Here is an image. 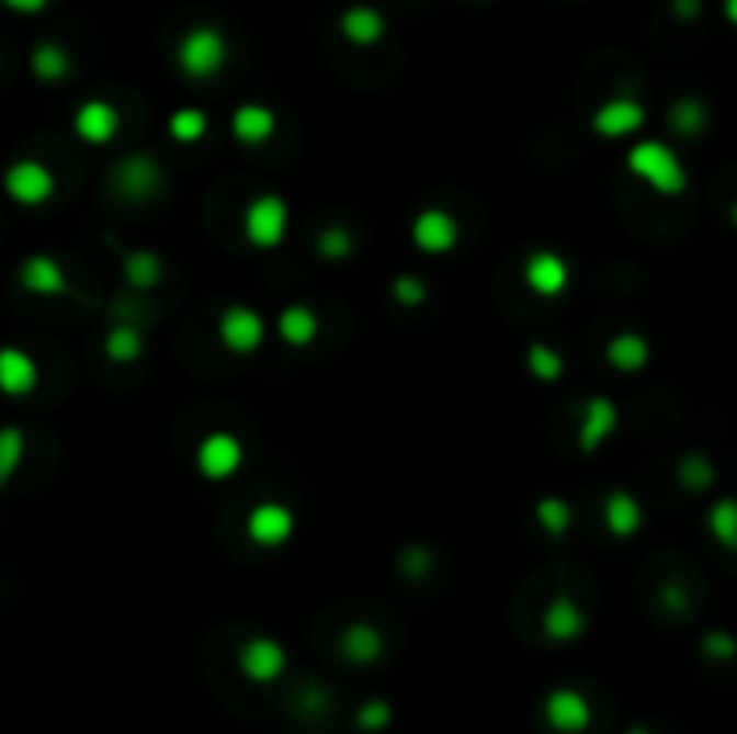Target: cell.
Segmentation results:
<instances>
[{
	"mask_svg": "<svg viewBox=\"0 0 737 734\" xmlns=\"http://www.w3.org/2000/svg\"><path fill=\"white\" fill-rule=\"evenodd\" d=\"M227 58H230V47L216 25H191L177 44V69L195 83H205L224 72Z\"/></svg>",
	"mask_w": 737,
	"mask_h": 734,
	"instance_id": "7a4b0ae2",
	"label": "cell"
},
{
	"mask_svg": "<svg viewBox=\"0 0 737 734\" xmlns=\"http://www.w3.org/2000/svg\"><path fill=\"white\" fill-rule=\"evenodd\" d=\"M166 131H170V137L177 140V145H199V140L209 134V115H205L202 109H177L170 115V123H166Z\"/></svg>",
	"mask_w": 737,
	"mask_h": 734,
	"instance_id": "836d02e7",
	"label": "cell"
},
{
	"mask_svg": "<svg viewBox=\"0 0 737 734\" xmlns=\"http://www.w3.org/2000/svg\"><path fill=\"white\" fill-rule=\"evenodd\" d=\"M543 716L547 724L562 734H579L590 724V702L583 699V691L576 688H554L543 702Z\"/></svg>",
	"mask_w": 737,
	"mask_h": 734,
	"instance_id": "d6986e66",
	"label": "cell"
},
{
	"mask_svg": "<svg viewBox=\"0 0 737 734\" xmlns=\"http://www.w3.org/2000/svg\"><path fill=\"white\" fill-rule=\"evenodd\" d=\"M295 511L284 505V500H260L252 505L249 519H245V537L252 540L256 547L263 551H277L295 537Z\"/></svg>",
	"mask_w": 737,
	"mask_h": 734,
	"instance_id": "52a82bcc",
	"label": "cell"
},
{
	"mask_svg": "<svg viewBox=\"0 0 737 734\" xmlns=\"http://www.w3.org/2000/svg\"><path fill=\"white\" fill-rule=\"evenodd\" d=\"M241 465H245V443L227 429L202 436V443L195 447V468L202 479H209V483L230 479V475L241 472Z\"/></svg>",
	"mask_w": 737,
	"mask_h": 734,
	"instance_id": "8992f818",
	"label": "cell"
},
{
	"mask_svg": "<svg viewBox=\"0 0 737 734\" xmlns=\"http://www.w3.org/2000/svg\"><path fill=\"white\" fill-rule=\"evenodd\" d=\"M533 519H536V526L547 537H565L568 530H572V522H576V511H572V500H565V497H558V494H547V497H540L536 500V508H533Z\"/></svg>",
	"mask_w": 737,
	"mask_h": 734,
	"instance_id": "83f0119b",
	"label": "cell"
},
{
	"mask_svg": "<svg viewBox=\"0 0 737 734\" xmlns=\"http://www.w3.org/2000/svg\"><path fill=\"white\" fill-rule=\"evenodd\" d=\"M320 335V317L309 303H288L277 314V339L288 350H309Z\"/></svg>",
	"mask_w": 737,
	"mask_h": 734,
	"instance_id": "44dd1931",
	"label": "cell"
},
{
	"mask_svg": "<svg viewBox=\"0 0 737 734\" xmlns=\"http://www.w3.org/2000/svg\"><path fill=\"white\" fill-rule=\"evenodd\" d=\"M677 15L680 19H698L702 15V0H677Z\"/></svg>",
	"mask_w": 737,
	"mask_h": 734,
	"instance_id": "60d3db41",
	"label": "cell"
},
{
	"mask_svg": "<svg viewBox=\"0 0 737 734\" xmlns=\"http://www.w3.org/2000/svg\"><path fill=\"white\" fill-rule=\"evenodd\" d=\"M55 188L58 180L41 159H15L4 170V195L22 210H41V205L55 199Z\"/></svg>",
	"mask_w": 737,
	"mask_h": 734,
	"instance_id": "5b68a950",
	"label": "cell"
},
{
	"mask_svg": "<svg viewBox=\"0 0 737 734\" xmlns=\"http://www.w3.org/2000/svg\"><path fill=\"white\" fill-rule=\"evenodd\" d=\"M644 123H648V109L630 94H615L601 101L598 112L590 115V131L601 140H626L633 134H640Z\"/></svg>",
	"mask_w": 737,
	"mask_h": 734,
	"instance_id": "9c48e42d",
	"label": "cell"
},
{
	"mask_svg": "<svg viewBox=\"0 0 737 734\" xmlns=\"http://www.w3.org/2000/svg\"><path fill=\"white\" fill-rule=\"evenodd\" d=\"M342 655L353 666H371V663H378L382 659V652H385V637H382V630L378 626H371V623H349L345 630H342Z\"/></svg>",
	"mask_w": 737,
	"mask_h": 734,
	"instance_id": "cb8c5ba5",
	"label": "cell"
},
{
	"mask_svg": "<svg viewBox=\"0 0 737 734\" xmlns=\"http://www.w3.org/2000/svg\"><path fill=\"white\" fill-rule=\"evenodd\" d=\"M587 609L576 598L554 595L543 609V637L554 641V645H568V641H579L587 634Z\"/></svg>",
	"mask_w": 737,
	"mask_h": 734,
	"instance_id": "e0dca14e",
	"label": "cell"
},
{
	"mask_svg": "<svg viewBox=\"0 0 737 734\" xmlns=\"http://www.w3.org/2000/svg\"><path fill=\"white\" fill-rule=\"evenodd\" d=\"M41 385V368L36 360L19 350V346H0V393L11 400H22Z\"/></svg>",
	"mask_w": 737,
	"mask_h": 734,
	"instance_id": "ac0fdd59",
	"label": "cell"
},
{
	"mask_svg": "<svg viewBox=\"0 0 737 734\" xmlns=\"http://www.w3.org/2000/svg\"><path fill=\"white\" fill-rule=\"evenodd\" d=\"M356 252V241H353V235H349L345 227H325L317 235V256L320 260H328V263H345L349 256Z\"/></svg>",
	"mask_w": 737,
	"mask_h": 734,
	"instance_id": "e575fe53",
	"label": "cell"
},
{
	"mask_svg": "<svg viewBox=\"0 0 737 734\" xmlns=\"http://www.w3.org/2000/svg\"><path fill=\"white\" fill-rule=\"evenodd\" d=\"M568 278H572V270H568L565 256L554 252V249H540L525 260L522 267V281L525 289L540 295V300H558L568 289Z\"/></svg>",
	"mask_w": 737,
	"mask_h": 734,
	"instance_id": "5bb4252c",
	"label": "cell"
},
{
	"mask_svg": "<svg viewBox=\"0 0 737 734\" xmlns=\"http://www.w3.org/2000/svg\"><path fill=\"white\" fill-rule=\"evenodd\" d=\"M662 605L669 612H688V595H683L677 584H666L662 587Z\"/></svg>",
	"mask_w": 737,
	"mask_h": 734,
	"instance_id": "ab89813d",
	"label": "cell"
},
{
	"mask_svg": "<svg viewBox=\"0 0 737 734\" xmlns=\"http://www.w3.org/2000/svg\"><path fill=\"white\" fill-rule=\"evenodd\" d=\"M615 432H619V404L612 396H590L583 410H579V429H576L579 450L583 454H598Z\"/></svg>",
	"mask_w": 737,
	"mask_h": 734,
	"instance_id": "4fadbf2b",
	"label": "cell"
},
{
	"mask_svg": "<svg viewBox=\"0 0 737 734\" xmlns=\"http://www.w3.org/2000/svg\"><path fill=\"white\" fill-rule=\"evenodd\" d=\"M719 8H723V19H727L734 30H737V0H723Z\"/></svg>",
	"mask_w": 737,
	"mask_h": 734,
	"instance_id": "b9f144b4",
	"label": "cell"
},
{
	"mask_svg": "<svg viewBox=\"0 0 737 734\" xmlns=\"http://www.w3.org/2000/svg\"><path fill=\"white\" fill-rule=\"evenodd\" d=\"M705 526H708V533H713V540L723 551L737 555V497L713 500V508H708V515H705Z\"/></svg>",
	"mask_w": 737,
	"mask_h": 734,
	"instance_id": "f1b7e54d",
	"label": "cell"
},
{
	"mask_svg": "<svg viewBox=\"0 0 737 734\" xmlns=\"http://www.w3.org/2000/svg\"><path fill=\"white\" fill-rule=\"evenodd\" d=\"M238 669L245 680H252V685H274L284 669H288V652H284L281 641L267 637V634L249 637L238 648Z\"/></svg>",
	"mask_w": 737,
	"mask_h": 734,
	"instance_id": "8fae6325",
	"label": "cell"
},
{
	"mask_svg": "<svg viewBox=\"0 0 737 734\" xmlns=\"http://www.w3.org/2000/svg\"><path fill=\"white\" fill-rule=\"evenodd\" d=\"M216 339L235 357L260 353L267 342V317L249 303H230L216 320Z\"/></svg>",
	"mask_w": 737,
	"mask_h": 734,
	"instance_id": "277c9868",
	"label": "cell"
},
{
	"mask_svg": "<svg viewBox=\"0 0 737 734\" xmlns=\"http://www.w3.org/2000/svg\"><path fill=\"white\" fill-rule=\"evenodd\" d=\"M389 292L399 306H407V310H418V306H424V300H429V285H424L418 274H396Z\"/></svg>",
	"mask_w": 737,
	"mask_h": 734,
	"instance_id": "d590c367",
	"label": "cell"
},
{
	"mask_svg": "<svg viewBox=\"0 0 737 734\" xmlns=\"http://www.w3.org/2000/svg\"><path fill=\"white\" fill-rule=\"evenodd\" d=\"M112 188L120 191L126 202H151L162 188V166L151 151H137L126 156L112 173Z\"/></svg>",
	"mask_w": 737,
	"mask_h": 734,
	"instance_id": "30bf717a",
	"label": "cell"
},
{
	"mask_svg": "<svg viewBox=\"0 0 737 734\" xmlns=\"http://www.w3.org/2000/svg\"><path fill=\"white\" fill-rule=\"evenodd\" d=\"M604 530L612 533L615 540H630L640 533L644 526V508L640 500L626 494V489H612V494L604 497Z\"/></svg>",
	"mask_w": 737,
	"mask_h": 734,
	"instance_id": "603a6c76",
	"label": "cell"
},
{
	"mask_svg": "<svg viewBox=\"0 0 737 734\" xmlns=\"http://www.w3.org/2000/svg\"><path fill=\"white\" fill-rule=\"evenodd\" d=\"M385 15L378 8H367V4H353V8H345L342 15H339V33H342V41L345 44H353V47H374V44H382L385 41Z\"/></svg>",
	"mask_w": 737,
	"mask_h": 734,
	"instance_id": "7402d4cb",
	"label": "cell"
},
{
	"mask_svg": "<svg viewBox=\"0 0 737 734\" xmlns=\"http://www.w3.org/2000/svg\"><path fill=\"white\" fill-rule=\"evenodd\" d=\"M0 8L15 11V15H44L50 0H0Z\"/></svg>",
	"mask_w": 737,
	"mask_h": 734,
	"instance_id": "f35d334b",
	"label": "cell"
},
{
	"mask_svg": "<svg viewBox=\"0 0 737 734\" xmlns=\"http://www.w3.org/2000/svg\"><path fill=\"white\" fill-rule=\"evenodd\" d=\"M677 479L683 489H691V494H705V489L716 483V465L702 454V450H691V454L680 458Z\"/></svg>",
	"mask_w": 737,
	"mask_h": 734,
	"instance_id": "1f68e13d",
	"label": "cell"
},
{
	"mask_svg": "<svg viewBox=\"0 0 737 734\" xmlns=\"http://www.w3.org/2000/svg\"><path fill=\"white\" fill-rule=\"evenodd\" d=\"M702 652L716 663H730V659H737V641L727 634V630H713V634L702 637Z\"/></svg>",
	"mask_w": 737,
	"mask_h": 734,
	"instance_id": "8d00e7d4",
	"label": "cell"
},
{
	"mask_svg": "<svg viewBox=\"0 0 737 734\" xmlns=\"http://www.w3.org/2000/svg\"><path fill=\"white\" fill-rule=\"evenodd\" d=\"M730 224H734V230H737V202L730 205Z\"/></svg>",
	"mask_w": 737,
	"mask_h": 734,
	"instance_id": "7bdbcfd3",
	"label": "cell"
},
{
	"mask_svg": "<svg viewBox=\"0 0 737 734\" xmlns=\"http://www.w3.org/2000/svg\"><path fill=\"white\" fill-rule=\"evenodd\" d=\"M30 69H33V76H36V80H41V83H61V80H66V76L72 72V58H69V50L61 47V44L44 41V44H36V47H33Z\"/></svg>",
	"mask_w": 737,
	"mask_h": 734,
	"instance_id": "4316f807",
	"label": "cell"
},
{
	"mask_svg": "<svg viewBox=\"0 0 737 734\" xmlns=\"http://www.w3.org/2000/svg\"><path fill=\"white\" fill-rule=\"evenodd\" d=\"M123 278H126V285L137 289V292H155V289L162 285V278H166L162 256L151 252V249H131V252H123Z\"/></svg>",
	"mask_w": 737,
	"mask_h": 734,
	"instance_id": "d4e9b609",
	"label": "cell"
},
{
	"mask_svg": "<svg viewBox=\"0 0 737 734\" xmlns=\"http://www.w3.org/2000/svg\"><path fill=\"white\" fill-rule=\"evenodd\" d=\"M410 241H413V249L424 252V256H450L461 241L457 216L450 210H443V205H429V210H421L418 216H413Z\"/></svg>",
	"mask_w": 737,
	"mask_h": 734,
	"instance_id": "ba28073f",
	"label": "cell"
},
{
	"mask_svg": "<svg viewBox=\"0 0 737 734\" xmlns=\"http://www.w3.org/2000/svg\"><path fill=\"white\" fill-rule=\"evenodd\" d=\"M604 360L619 375H640V371L651 364V342L644 339L640 331H619L608 339Z\"/></svg>",
	"mask_w": 737,
	"mask_h": 734,
	"instance_id": "ffe728a7",
	"label": "cell"
},
{
	"mask_svg": "<svg viewBox=\"0 0 737 734\" xmlns=\"http://www.w3.org/2000/svg\"><path fill=\"white\" fill-rule=\"evenodd\" d=\"M22 461H25V432L19 425H4L0 429V489L15 479Z\"/></svg>",
	"mask_w": 737,
	"mask_h": 734,
	"instance_id": "d6a6232c",
	"label": "cell"
},
{
	"mask_svg": "<svg viewBox=\"0 0 737 734\" xmlns=\"http://www.w3.org/2000/svg\"><path fill=\"white\" fill-rule=\"evenodd\" d=\"M19 289L36 295V300H55V295H69V274L55 256L47 252H33L30 260H22L19 267Z\"/></svg>",
	"mask_w": 737,
	"mask_h": 734,
	"instance_id": "9a60e30c",
	"label": "cell"
},
{
	"mask_svg": "<svg viewBox=\"0 0 737 734\" xmlns=\"http://www.w3.org/2000/svg\"><path fill=\"white\" fill-rule=\"evenodd\" d=\"M277 134V115L263 101H245L235 112H230V137L238 140L241 148H263Z\"/></svg>",
	"mask_w": 737,
	"mask_h": 734,
	"instance_id": "2e32d148",
	"label": "cell"
},
{
	"mask_svg": "<svg viewBox=\"0 0 737 734\" xmlns=\"http://www.w3.org/2000/svg\"><path fill=\"white\" fill-rule=\"evenodd\" d=\"M708 126V109H705V101H698V98H680V101H672V109H669V131L677 134V137H698Z\"/></svg>",
	"mask_w": 737,
	"mask_h": 734,
	"instance_id": "4dcf8cb0",
	"label": "cell"
},
{
	"mask_svg": "<svg viewBox=\"0 0 737 734\" xmlns=\"http://www.w3.org/2000/svg\"><path fill=\"white\" fill-rule=\"evenodd\" d=\"M630 734H648V731H644V727H633Z\"/></svg>",
	"mask_w": 737,
	"mask_h": 734,
	"instance_id": "ee69618b",
	"label": "cell"
},
{
	"mask_svg": "<svg viewBox=\"0 0 737 734\" xmlns=\"http://www.w3.org/2000/svg\"><path fill=\"white\" fill-rule=\"evenodd\" d=\"M360 727H367V731H378V727H385L393 720V710H389V702H382V699H374V702H367V705H360Z\"/></svg>",
	"mask_w": 737,
	"mask_h": 734,
	"instance_id": "74e56055",
	"label": "cell"
},
{
	"mask_svg": "<svg viewBox=\"0 0 737 734\" xmlns=\"http://www.w3.org/2000/svg\"><path fill=\"white\" fill-rule=\"evenodd\" d=\"M120 131H123V115L105 98H87L72 115V134L90 148L112 145V140L120 137Z\"/></svg>",
	"mask_w": 737,
	"mask_h": 734,
	"instance_id": "7c38bea8",
	"label": "cell"
},
{
	"mask_svg": "<svg viewBox=\"0 0 737 734\" xmlns=\"http://www.w3.org/2000/svg\"><path fill=\"white\" fill-rule=\"evenodd\" d=\"M525 371L540 385H554V382H562V375H565V357L554 350L551 342H533L525 350Z\"/></svg>",
	"mask_w": 737,
	"mask_h": 734,
	"instance_id": "f546056e",
	"label": "cell"
},
{
	"mask_svg": "<svg viewBox=\"0 0 737 734\" xmlns=\"http://www.w3.org/2000/svg\"><path fill=\"white\" fill-rule=\"evenodd\" d=\"M101 350H105L112 364H134V360L145 357V331L131 325V320H115V325L105 331Z\"/></svg>",
	"mask_w": 737,
	"mask_h": 734,
	"instance_id": "484cf974",
	"label": "cell"
},
{
	"mask_svg": "<svg viewBox=\"0 0 737 734\" xmlns=\"http://www.w3.org/2000/svg\"><path fill=\"white\" fill-rule=\"evenodd\" d=\"M626 170L662 199H677L688 191V166H683L677 148L666 145V140H655V137L637 140V145L626 151Z\"/></svg>",
	"mask_w": 737,
	"mask_h": 734,
	"instance_id": "6da1fadb",
	"label": "cell"
},
{
	"mask_svg": "<svg viewBox=\"0 0 737 734\" xmlns=\"http://www.w3.org/2000/svg\"><path fill=\"white\" fill-rule=\"evenodd\" d=\"M288 227H292V210L274 191L256 195L241 213V235L252 249H263V252L277 249V245H284V238H288Z\"/></svg>",
	"mask_w": 737,
	"mask_h": 734,
	"instance_id": "3957f363",
	"label": "cell"
}]
</instances>
